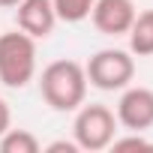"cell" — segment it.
<instances>
[{"label":"cell","instance_id":"1","mask_svg":"<svg viewBox=\"0 0 153 153\" xmlns=\"http://www.w3.org/2000/svg\"><path fill=\"white\" fill-rule=\"evenodd\" d=\"M39 93L54 111H78L87 96V72L75 60H54L42 69Z\"/></svg>","mask_w":153,"mask_h":153},{"label":"cell","instance_id":"2","mask_svg":"<svg viewBox=\"0 0 153 153\" xmlns=\"http://www.w3.org/2000/svg\"><path fill=\"white\" fill-rule=\"evenodd\" d=\"M36 75V39L24 30L0 33V84L21 90Z\"/></svg>","mask_w":153,"mask_h":153},{"label":"cell","instance_id":"3","mask_svg":"<svg viewBox=\"0 0 153 153\" xmlns=\"http://www.w3.org/2000/svg\"><path fill=\"white\" fill-rule=\"evenodd\" d=\"M84 72H87V84L90 87L114 93V90H123V87L132 84V78H135V60L123 48H102V51H96L87 60Z\"/></svg>","mask_w":153,"mask_h":153},{"label":"cell","instance_id":"4","mask_svg":"<svg viewBox=\"0 0 153 153\" xmlns=\"http://www.w3.org/2000/svg\"><path fill=\"white\" fill-rule=\"evenodd\" d=\"M114 132H117V117L108 105H81L78 114H75V123H72V138L78 144V150H87V153H99L105 147H111L114 141Z\"/></svg>","mask_w":153,"mask_h":153},{"label":"cell","instance_id":"5","mask_svg":"<svg viewBox=\"0 0 153 153\" xmlns=\"http://www.w3.org/2000/svg\"><path fill=\"white\" fill-rule=\"evenodd\" d=\"M117 123L129 132H144L153 126V90L150 87H123L117 102Z\"/></svg>","mask_w":153,"mask_h":153},{"label":"cell","instance_id":"6","mask_svg":"<svg viewBox=\"0 0 153 153\" xmlns=\"http://www.w3.org/2000/svg\"><path fill=\"white\" fill-rule=\"evenodd\" d=\"M93 27L105 36H126L135 21V3L132 0H96L90 9Z\"/></svg>","mask_w":153,"mask_h":153},{"label":"cell","instance_id":"7","mask_svg":"<svg viewBox=\"0 0 153 153\" xmlns=\"http://www.w3.org/2000/svg\"><path fill=\"white\" fill-rule=\"evenodd\" d=\"M15 21H18V30H24L27 36L45 39L54 33L57 12L51 0H21L15 6Z\"/></svg>","mask_w":153,"mask_h":153},{"label":"cell","instance_id":"8","mask_svg":"<svg viewBox=\"0 0 153 153\" xmlns=\"http://www.w3.org/2000/svg\"><path fill=\"white\" fill-rule=\"evenodd\" d=\"M126 36H129V54L150 57L153 54V9L135 12V21H132Z\"/></svg>","mask_w":153,"mask_h":153},{"label":"cell","instance_id":"9","mask_svg":"<svg viewBox=\"0 0 153 153\" xmlns=\"http://www.w3.org/2000/svg\"><path fill=\"white\" fill-rule=\"evenodd\" d=\"M39 141L27 129H6L0 135V153H39Z\"/></svg>","mask_w":153,"mask_h":153},{"label":"cell","instance_id":"10","mask_svg":"<svg viewBox=\"0 0 153 153\" xmlns=\"http://www.w3.org/2000/svg\"><path fill=\"white\" fill-rule=\"evenodd\" d=\"M54 3V12H57V21H66V24H78L90 15L96 0H51Z\"/></svg>","mask_w":153,"mask_h":153},{"label":"cell","instance_id":"11","mask_svg":"<svg viewBox=\"0 0 153 153\" xmlns=\"http://www.w3.org/2000/svg\"><path fill=\"white\" fill-rule=\"evenodd\" d=\"M111 147L120 153V150H147L150 147V141L147 138H141V132H132V135H126V138H114L111 141Z\"/></svg>","mask_w":153,"mask_h":153},{"label":"cell","instance_id":"12","mask_svg":"<svg viewBox=\"0 0 153 153\" xmlns=\"http://www.w3.org/2000/svg\"><path fill=\"white\" fill-rule=\"evenodd\" d=\"M45 153H78V144H75V138L72 141H51L45 147Z\"/></svg>","mask_w":153,"mask_h":153},{"label":"cell","instance_id":"13","mask_svg":"<svg viewBox=\"0 0 153 153\" xmlns=\"http://www.w3.org/2000/svg\"><path fill=\"white\" fill-rule=\"evenodd\" d=\"M9 123H12V114H9V105H6V99H0V135H3V132L9 129Z\"/></svg>","mask_w":153,"mask_h":153},{"label":"cell","instance_id":"14","mask_svg":"<svg viewBox=\"0 0 153 153\" xmlns=\"http://www.w3.org/2000/svg\"><path fill=\"white\" fill-rule=\"evenodd\" d=\"M21 3V0H0V6H3V9H15Z\"/></svg>","mask_w":153,"mask_h":153}]
</instances>
